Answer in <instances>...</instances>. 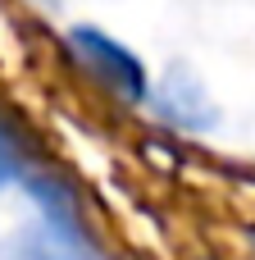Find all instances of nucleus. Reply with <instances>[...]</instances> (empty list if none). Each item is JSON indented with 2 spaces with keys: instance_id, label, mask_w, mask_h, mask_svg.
Segmentation results:
<instances>
[{
  "instance_id": "f257e3e1",
  "label": "nucleus",
  "mask_w": 255,
  "mask_h": 260,
  "mask_svg": "<svg viewBox=\"0 0 255 260\" xmlns=\"http://www.w3.org/2000/svg\"><path fill=\"white\" fill-rule=\"evenodd\" d=\"M68 46H73L78 59H82L105 87H114L119 96H128V101H146V96H151V82H146L141 59H137L128 46H119L110 32H100V27H91V23H78V27L68 32Z\"/></svg>"
},
{
  "instance_id": "f03ea898",
  "label": "nucleus",
  "mask_w": 255,
  "mask_h": 260,
  "mask_svg": "<svg viewBox=\"0 0 255 260\" xmlns=\"http://www.w3.org/2000/svg\"><path fill=\"white\" fill-rule=\"evenodd\" d=\"M0 260H100L87 229H59V224H27L0 242Z\"/></svg>"
},
{
  "instance_id": "7ed1b4c3",
  "label": "nucleus",
  "mask_w": 255,
  "mask_h": 260,
  "mask_svg": "<svg viewBox=\"0 0 255 260\" xmlns=\"http://www.w3.org/2000/svg\"><path fill=\"white\" fill-rule=\"evenodd\" d=\"M155 110L187 133H210L219 123V110L210 101V91L201 87V78H192L187 69H173L160 87H155Z\"/></svg>"
},
{
  "instance_id": "20e7f679",
  "label": "nucleus",
  "mask_w": 255,
  "mask_h": 260,
  "mask_svg": "<svg viewBox=\"0 0 255 260\" xmlns=\"http://www.w3.org/2000/svg\"><path fill=\"white\" fill-rule=\"evenodd\" d=\"M27 192H32V201L41 206V219H46V224L82 229L78 197H73V187H68V183H59L55 174H27Z\"/></svg>"
},
{
  "instance_id": "39448f33",
  "label": "nucleus",
  "mask_w": 255,
  "mask_h": 260,
  "mask_svg": "<svg viewBox=\"0 0 255 260\" xmlns=\"http://www.w3.org/2000/svg\"><path fill=\"white\" fill-rule=\"evenodd\" d=\"M18 174H23V151H18V137L0 123V187H9Z\"/></svg>"
}]
</instances>
